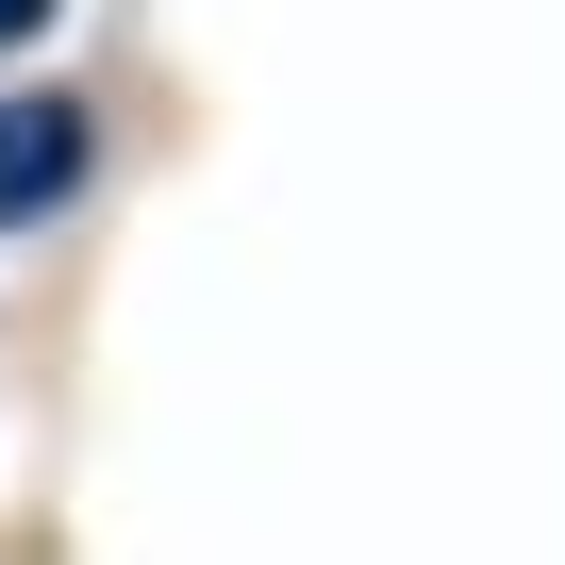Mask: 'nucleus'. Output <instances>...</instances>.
Returning a JSON list of instances; mask_svg holds the SVG:
<instances>
[{
  "instance_id": "nucleus-1",
  "label": "nucleus",
  "mask_w": 565,
  "mask_h": 565,
  "mask_svg": "<svg viewBox=\"0 0 565 565\" xmlns=\"http://www.w3.org/2000/svg\"><path fill=\"white\" fill-rule=\"evenodd\" d=\"M100 183V100L84 84H0V233H51Z\"/></svg>"
},
{
  "instance_id": "nucleus-2",
  "label": "nucleus",
  "mask_w": 565,
  "mask_h": 565,
  "mask_svg": "<svg viewBox=\"0 0 565 565\" xmlns=\"http://www.w3.org/2000/svg\"><path fill=\"white\" fill-rule=\"evenodd\" d=\"M51 18H67V0H0V51H51Z\"/></svg>"
}]
</instances>
